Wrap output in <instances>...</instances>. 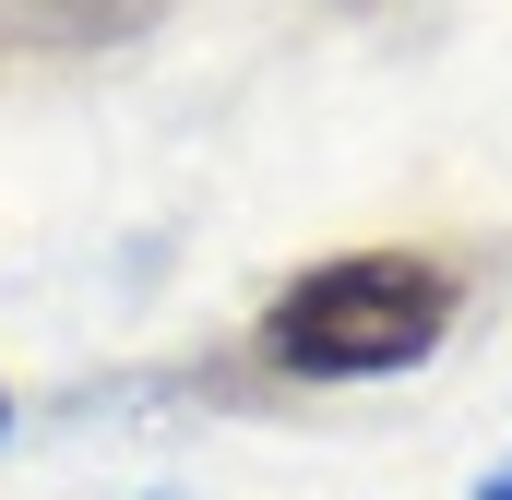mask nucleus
Instances as JSON below:
<instances>
[{
	"mask_svg": "<svg viewBox=\"0 0 512 500\" xmlns=\"http://www.w3.org/2000/svg\"><path fill=\"white\" fill-rule=\"evenodd\" d=\"M465 310V274L429 262V250H346V262H310L274 310H262V358L286 381H382L417 370Z\"/></svg>",
	"mask_w": 512,
	"mask_h": 500,
	"instance_id": "f257e3e1",
	"label": "nucleus"
},
{
	"mask_svg": "<svg viewBox=\"0 0 512 500\" xmlns=\"http://www.w3.org/2000/svg\"><path fill=\"white\" fill-rule=\"evenodd\" d=\"M0 429H12V393H0Z\"/></svg>",
	"mask_w": 512,
	"mask_h": 500,
	"instance_id": "20e7f679",
	"label": "nucleus"
},
{
	"mask_svg": "<svg viewBox=\"0 0 512 500\" xmlns=\"http://www.w3.org/2000/svg\"><path fill=\"white\" fill-rule=\"evenodd\" d=\"M477 500H512V465H501V477H489V489H477Z\"/></svg>",
	"mask_w": 512,
	"mask_h": 500,
	"instance_id": "7ed1b4c3",
	"label": "nucleus"
},
{
	"mask_svg": "<svg viewBox=\"0 0 512 500\" xmlns=\"http://www.w3.org/2000/svg\"><path fill=\"white\" fill-rule=\"evenodd\" d=\"M167 0H0V36L12 48H48V60H96V48H131Z\"/></svg>",
	"mask_w": 512,
	"mask_h": 500,
	"instance_id": "f03ea898",
	"label": "nucleus"
}]
</instances>
